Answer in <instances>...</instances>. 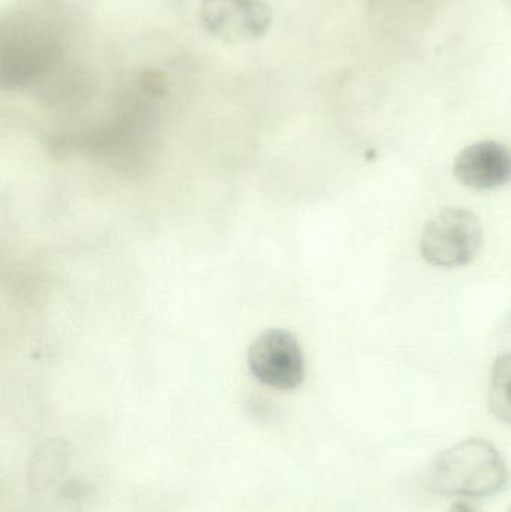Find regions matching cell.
Here are the masks:
<instances>
[{"mask_svg":"<svg viewBox=\"0 0 511 512\" xmlns=\"http://www.w3.org/2000/svg\"><path fill=\"white\" fill-rule=\"evenodd\" d=\"M66 53L62 24L44 11L24 9L2 24L0 83L20 89L59 71Z\"/></svg>","mask_w":511,"mask_h":512,"instance_id":"6da1fadb","label":"cell"},{"mask_svg":"<svg viewBox=\"0 0 511 512\" xmlns=\"http://www.w3.org/2000/svg\"><path fill=\"white\" fill-rule=\"evenodd\" d=\"M248 367L258 382L281 391L296 390L306 373L305 357L296 337L278 328L264 331L252 342Z\"/></svg>","mask_w":511,"mask_h":512,"instance_id":"277c9868","label":"cell"},{"mask_svg":"<svg viewBox=\"0 0 511 512\" xmlns=\"http://www.w3.org/2000/svg\"><path fill=\"white\" fill-rule=\"evenodd\" d=\"M450 512H479L473 505L468 504V502H456V504L452 505L450 508Z\"/></svg>","mask_w":511,"mask_h":512,"instance_id":"ba28073f","label":"cell"},{"mask_svg":"<svg viewBox=\"0 0 511 512\" xmlns=\"http://www.w3.org/2000/svg\"><path fill=\"white\" fill-rule=\"evenodd\" d=\"M488 405L495 420L511 426V354L501 355L492 367Z\"/></svg>","mask_w":511,"mask_h":512,"instance_id":"52a82bcc","label":"cell"},{"mask_svg":"<svg viewBox=\"0 0 511 512\" xmlns=\"http://www.w3.org/2000/svg\"><path fill=\"white\" fill-rule=\"evenodd\" d=\"M510 480L506 459L492 442L468 438L441 451L426 472L429 492L447 498L497 495Z\"/></svg>","mask_w":511,"mask_h":512,"instance_id":"7a4b0ae2","label":"cell"},{"mask_svg":"<svg viewBox=\"0 0 511 512\" xmlns=\"http://www.w3.org/2000/svg\"><path fill=\"white\" fill-rule=\"evenodd\" d=\"M483 245L479 218L465 209H446L426 225L420 239L423 258L435 267L470 264Z\"/></svg>","mask_w":511,"mask_h":512,"instance_id":"3957f363","label":"cell"},{"mask_svg":"<svg viewBox=\"0 0 511 512\" xmlns=\"http://www.w3.org/2000/svg\"><path fill=\"white\" fill-rule=\"evenodd\" d=\"M200 17L207 32L227 44L263 38L273 21L263 0H201Z\"/></svg>","mask_w":511,"mask_h":512,"instance_id":"5b68a950","label":"cell"},{"mask_svg":"<svg viewBox=\"0 0 511 512\" xmlns=\"http://www.w3.org/2000/svg\"><path fill=\"white\" fill-rule=\"evenodd\" d=\"M453 173L468 188H500L511 180V150L497 141L473 144L459 153Z\"/></svg>","mask_w":511,"mask_h":512,"instance_id":"8992f818","label":"cell"}]
</instances>
